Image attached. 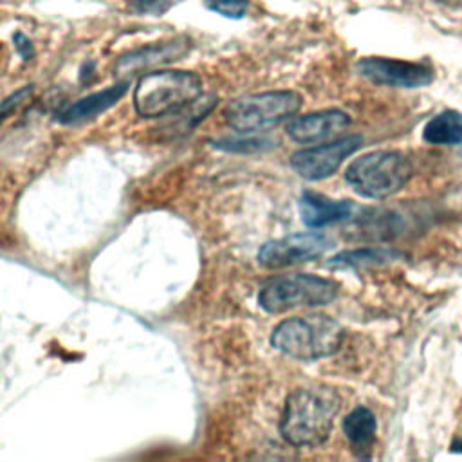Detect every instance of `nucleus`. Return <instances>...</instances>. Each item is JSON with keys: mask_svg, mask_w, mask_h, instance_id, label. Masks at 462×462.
I'll use <instances>...</instances> for the list:
<instances>
[{"mask_svg": "<svg viewBox=\"0 0 462 462\" xmlns=\"http://www.w3.org/2000/svg\"><path fill=\"white\" fill-rule=\"evenodd\" d=\"M334 242L321 233H296L263 244L258 251V263L267 269H282L323 256Z\"/></svg>", "mask_w": 462, "mask_h": 462, "instance_id": "6e6552de", "label": "nucleus"}, {"mask_svg": "<svg viewBox=\"0 0 462 462\" xmlns=\"http://www.w3.org/2000/svg\"><path fill=\"white\" fill-rule=\"evenodd\" d=\"M184 0H135V9L141 14H150V16H162L168 13L171 7L182 4Z\"/></svg>", "mask_w": 462, "mask_h": 462, "instance_id": "6ab92c4d", "label": "nucleus"}, {"mask_svg": "<svg viewBox=\"0 0 462 462\" xmlns=\"http://www.w3.org/2000/svg\"><path fill=\"white\" fill-rule=\"evenodd\" d=\"M422 137L430 144L453 146L462 143V114L457 110H444L431 117L424 130Z\"/></svg>", "mask_w": 462, "mask_h": 462, "instance_id": "4468645a", "label": "nucleus"}, {"mask_svg": "<svg viewBox=\"0 0 462 462\" xmlns=\"http://www.w3.org/2000/svg\"><path fill=\"white\" fill-rule=\"evenodd\" d=\"M343 327L327 314H309L283 319L273 328L271 345L300 361H316L336 354L343 343Z\"/></svg>", "mask_w": 462, "mask_h": 462, "instance_id": "f03ea898", "label": "nucleus"}, {"mask_svg": "<svg viewBox=\"0 0 462 462\" xmlns=\"http://www.w3.org/2000/svg\"><path fill=\"white\" fill-rule=\"evenodd\" d=\"M375 430V415L366 406L354 408L343 420V433L356 451H363L372 446Z\"/></svg>", "mask_w": 462, "mask_h": 462, "instance_id": "dca6fc26", "label": "nucleus"}, {"mask_svg": "<svg viewBox=\"0 0 462 462\" xmlns=\"http://www.w3.org/2000/svg\"><path fill=\"white\" fill-rule=\"evenodd\" d=\"M337 296V283L316 274H283L271 278L258 292L265 312L280 314L298 307H323Z\"/></svg>", "mask_w": 462, "mask_h": 462, "instance_id": "39448f33", "label": "nucleus"}, {"mask_svg": "<svg viewBox=\"0 0 462 462\" xmlns=\"http://www.w3.org/2000/svg\"><path fill=\"white\" fill-rule=\"evenodd\" d=\"M361 144V135H343L325 144L298 150L291 157V166L307 180H323L334 175L343 161L359 150Z\"/></svg>", "mask_w": 462, "mask_h": 462, "instance_id": "0eeeda50", "label": "nucleus"}, {"mask_svg": "<svg viewBox=\"0 0 462 462\" xmlns=\"http://www.w3.org/2000/svg\"><path fill=\"white\" fill-rule=\"evenodd\" d=\"M301 222L307 227H325L352 217L356 206L350 200H332L314 191H303L298 202Z\"/></svg>", "mask_w": 462, "mask_h": 462, "instance_id": "9b49d317", "label": "nucleus"}, {"mask_svg": "<svg viewBox=\"0 0 462 462\" xmlns=\"http://www.w3.org/2000/svg\"><path fill=\"white\" fill-rule=\"evenodd\" d=\"M359 76L383 87L420 88L433 81V70L422 63L368 56L356 63Z\"/></svg>", "mask_w": 462, "mask_h": 462, "instance_id": "1a4fd4ad", "label": "nucleus"}, {"mask_svg": "<svg viewBox=\"0 0 462 462\" xmlns=\"http://www.w3.org/2000/svg\"><path fill=\"white\" fill-rule=\"evenodd\" d=\"M301 106V96L292 90L251 94L231 101L224 112L226 123L240 134L271 128L292 117Z\"/></svg>", "mask_w": 462, "mask_h": 462, "instance_id": "423d86ee", "label": "nucleus"}, {"mask_svg": "<svg viewBox=\"0 0 462 462\" xmlns=\"http://www.w3.org/2000/svg\"><path fill=\"white\" fill-rule=\"evenodd\" d=\"M350 123L348 114L337 108L310 112L292 119L287 126V134L292 141L301 144H314L337 135Z\"/></svg>", "mask_w": 462, "mask_h": 462, "instance_id": "9d476101", "label": "nucleus"}, {"mask_svg": "<svg viewBox=\"0 0 462 462\" xmlns=\"http://www.w3.org/2000/svg\"><path fill=\"white\" fill-rule=\"evenodd\" d=\"M202 81L189 70H159L144 74L134 92L135 112L143 117H161L186 110L199 101Z\"/></svg>", "mask_w": 462, "mask_h": 462, "instance_id": "7ed1b4c3", "label": "nucleus"}, {"mask_svg": "<svg viewBox=\"0 0 462 462\" xmlns=\"http://www.w3.org/2000/svg\"><path fill=\"white\" fill-rule=\"evenodd\" d=\"M126 87H128V83L123 81L114 87L103 88L99 92L88 94V96L70 103L63 110H60L56 119L63 125H72V123H81V121L92 119V117L103 114L105 110H108L110 106H114L125 96Z\"/></svg>", "mask_w": 462, "mask_h": 462, "instance_id": "f8f14e48", "label": "nucleus"}, {"mask_svg": "<svg viewBox=\"0 0 462 462\" xmlns=\"http://www.w3.org/2000/svg\"><path fill=\"white\" fill-rule=\"evenodd\" d=\"M209 11H215L226 18H242L249 9V0H204Z\"/></svg>", "mask_w": 462, "mask_h": 462, "instance_id": "f3484780", "label": "nucleus"}, {"mask_svg": "<svg viewBox=\"0 0 462 462\" xmlns=\"http://www.w3.org/2000/svg\"><path fill=\"white\" fill-rule=\"evenodd\" d=\"M402 253L390 249V247H363L343 251L330 258L328 267L332 269H357V267H370V265H383L393 260H399Z\"/></svg>", "mask_w": 462, "mask_h": 462, "instance_id": "2eb2a0df", "label": "nucleus"}, {"mask_svg": "<svg viewBox=\"0 0 462 462\" xmlns=\"http://www.w3.org/2000/svg\"><path fill=\"white\" fill-rule=\"evenodd\" d=\"M339 408L341 397L330 386L296 388L285 399L280 433L296 448L319 446L328 439Z\"/></svg>", "mask_w": 462, "mask_h": 462, "instance_id": "f257e3e1", "label": "nucleus"}, {"mask_svg": "<svg viewBox=\"0 0 462 462\" xmlns=\"http://www.w3.org/2000/svg\"><path fill=\"white\" fill-rule=\"evenodd\" d=\"M413 173L410 159L395 150H375L354 159L345 180L366 199H386L404 188Z\"/></svg>", "mask_w": 462, "mask_h": 462, "instance_id": "20e7f679", "label": "nucleus"}, {"mask_svg": "<svg viewBox=\"0 0 462 462\" xmlns=\"http://www.w3.org/2000/svg\"><path fill=\"white\" fill-rule=\"evenodd\" d=\"M13 42H14V47H16L18 54H20L23 60H31V58H32V54H34V45L31 43V40H29L23 32H14Z\"/></svg>", "mask_w": 462, "mask_h": 462, "instance_id": "412c9836", "label": "nucleus"}, {"mask_svg": "<svg viewBox=\"0 0 462 462\" xmlns=\"http://www.w3.org/2000/svg\"><path fill=\"white\" fill-rule=\"evenodd\" d=\"M218 148L227 152H258L269 146V139L263 137H231L217 143Z\"/></svg>", "mask_w": 462, "mask_h": 462, "instance_id": "a211bd4d", "label": "nucleus"}, {"mask_svg": "<svg viewBox=\"0 0 462 462\" xmlns=\"http://www.w3.org/2000/svg\"><path fill=\"white\" fill-rule=\"evenodd\" d=\"M31 94H32V87L27 85V87H22L20 90L13 92L9 97L2 99L0 101V123L5 121Z\"/></svg>", "mask_w": 462, "mask_h": 462, "instance_id": "aec40b11", "label": "nucleus"}, {"mask_svg": "<svg viewBox=\"0 0 462 462\" xmlns=\"http://www.w3.org/2000/svg\"><path fill=\"white\" fill-rule=\"evenodd\" d=\"M186 51H188V43H184L182 40L148 45L144 49H139V51H134L130 54L121 56L117 65H116V74L117 76L132 74L135 70H143V69H150L153 65L168 63V61L179 60Z\"/></svg>", "mask_w": 462, "mask_h": 462, "instance_id": "ddd939ff", "label": "nucleus"}]
</instances>
